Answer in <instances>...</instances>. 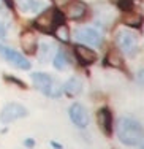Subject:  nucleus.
Masks as SVG:
<instances>
[{
  "label": "nucleus",
  "mask_w": 144,
  "mask_h": 149,
  "mask_svg": "<svg viewBox=\"0 0 144 149\" xmlns=\"http://www.w3.org/2000/svg\"><path fill=\"white\" fill-rule=\"evenodd\" d=\"M106 63L112 68H124V60H122V56L117 51H111L106 56Z\"/></svg>",
  "instance_id": "obj_18"
},
{
  "label": "nucleus",
  "mask_w": 144,
  "mask_h": 149,
  "mask_svg": "<svg viewBox=\"0 0 144 149\" xmlns=\"http://www.w3.org/2000/svg\"><path fill=\"white\" fill-rule=\"evenodd\" d=\"M51 146L52 148H55V149H62V146L59 143H55V141H51Z\"/></svg>",
  "instance_id": "obj_26"
},
{
  "label": "nucleus",
  "mask_w": 144,
  "mask_h": 149,
  "mask_svg": "<svg viewBox=\"0 0 144 149\" xmlns=\"http://www.w3.org/2000/svg\"><path fill=\"white\" fill-rule=\"evenodd\" d=\"M5 81H8V83H15L17 87H21V89H26V83H22V81H19V79H16L15 76H8V74H5Z\"/></svg>",
  "instance_id": "obj_22"
},
{
  "label": "nucleus",
  "mask_w": 144,
  "mask_h": 149,
  "mask_svg": "<svg viewBox=\"0 0 144 149\" xmlns=\"http://www.w3.org/2000/svg\"><path fill=\"white\" fill-rule=\"evenodd\" d=\"M75 38L86 46H98L101 43L100 32L97 29H93V27H87V26L78 27L75 30Z\"/></svg>",
  "instance_id": "obj_6"
},
{
  "label": "nucleus",
  "mask_w": 144,
  "mask_h": 149,
  "mask_svg": "<svg viewBox=\"0 0 144 149\" xmlns=\"http://www.w3.org/2000/svg\"><path fill=\"white\" fill-rule=\"evenodd\" d=\"M116 132H117L119 141L125 146H136L143 136L141 124L133 118H120Z\"/></svg>",
  "instance_id": "obj_1"
},
{
  "label": "nucleus",
  "mask_w": 144,
  "mask_h": 149,
  "mask_svg": "<svg viewBox=\"0 0 144 149\" xmlns=\"http://www.w3.org/2000/svg\"><path fill=\"white\" fill-rule=\"evenodd\" d=\"M0 57L5 60L6 63L13 65L15 68L19 70H29L30 68V62L24 57L21 52L15 51L13 48H8V46H3L0 45Z\"/></svg>",
  "instance_id": "obj_5"
},
{
  "label": "nucleus",
  "mask_w": 144,
  "mask_h": 149,
  "mask_svg": "<svg viewBox=\"0 0 144 149\" xmlns=\"http://www.w3.org/2000/svg\"><path fill=\"white\" fill-rule=\"evenodd\" d=\"M54 49L55 46L54 43H48V41H41V46L37 48V52H38V57H40L41 62H48L51 59V56L54 54Z\"/></svg>",
  "instance_id": "obj_16"
},
{
  "label": "nucleus",
  "mask_w": 144,
  "mask_h": 149,
  "mask_svg": "<svg viewBox=\"0 0 144 149\" xmlns=\"http://www.w3.org/2000/svg\"><path fill=\"white\" fill-rule=\"evenodd\" d=\"M54 33L57 35L59 40L65 41V43H66V41H70V30H68V27H66V24H60V26L54 30Z\"/></svg>",
  "instance_id": "obj_19"
},
{
  "label": "nucleus",
  "mask_w": 144,
  "mask_h": 149,
  "mask_svg": "<svg viewBox=\"0 0 144 149\" xmlns=\"http://www.w3.org/2000/svg\"><path fill=\"white\" fill-rule=\"evenodd\" d=\"M111 2L122 11H128L133 8V0H111Z\"/></svg>",
  "instance_id": "obj_20"
},
{
  "label": "nucleus",
  "mask_w": 144,
  "mask_h": 149,
  "mask_svg": "<svg viewBox=\"0 0 144 149\" xmlns=\"http://www.w3.org/2000/svg\"><path fill=\"white\" fill-rule=\"evenodd\" d=\"M97 122L100 130L103 132L106 136L112 135V113L109 108H100L97 113Z\"/></svg>",
  "instance_id": "obj_10"
},
{
  "label": "nucleus",
  "mask_w": 144,
  "mask_h": 149,
  "mask_svg": "<svg viewBox=\"0 0 144 149\" xmlns=\"http://www.w3.org/2000/svg\"><path fill=\"white\" fill-rule=\"evenodd\" d=\"M73 51H75V56H76V59H78V62L81 65H92V63H95V60L98 59L97 52L93 51V49L87 48L86 45H75Z\"/></svg>",
  "instance_id": "obj_9"
},
{
  "label": "nucleus",
  "mask_w": 144,
  "mask_h": 149,
  "mask_svg": "<svg viewBox=\"0 0 144 149\" xmlns=\"http://www.w3.org/2000/svg\"><path fill=\"white\" fill-rule=\"evenodd\" d=\"M10 27H11V24H10L8 21L0 19V38H6V35H8Z\"/></svg>",
  "instance_id": "obj_21"
},
{
  "label": "nucleus",
  "mask_w": 144,
  "mask_h": 149,
  "mask_svg": "<svg viewBox=\"0 0 144 149\" xmlns=\"http://www.w3.org/2000/svg\"><path fill=\"white\" fill-rule=\"evenodd\" d=\"M16 6L24 15H37L44 10L46 3L43 0H16Z\"/></svg>",
  "instance_id": "obj_11"
},
{
  "label": "nucleus",
  "mask_w": 144,
  "mask_h": 149,
  "mask_svg": "<svg viewBox=\"0 0 144 149\" xmlns=\"http://www.w3.org/2000/svg\"><path fill=\"white\" fill-rule=\"evenodd\" d=\"M29 114L27 109L24 108L22 105L19 103H8L3 106L2 113H0V122L2 124H11L15 120L21 119V118H26Z\"/></svg>",
  "instance_id": "obj_7"
},
{
  "label": "nucleus",
  "mask_w": 144,
  "mask_h": 149,
  "mask_svg": "<svg viewBox=\"0 0 144 149\" xmlns=\"http://www.w3.org/2000/svg\"><path fill=\"white\" fill-rule=\"evenodd\" d=\"M116 45L128 57H133V56H136L139 52L138 37L132 30H127V29L117 30V33H116Z\"/></svg>",
  "instance_id": "obj_4"
},
{
  "label": "nucleus",
  "mask_w": 144,
  "mask_h": 149,
  "mask_svg": "<svg viewBox=\"0 0 144 149\" xmlns=\"http://www.w3.org/2000/svg\"><path fill=\"white\" fill-rule=\"evenodd\" d=\"M52 63H54V67L57 70H66V68H70V65H71V60H70L65 49H59L57 54L54 56Z\"/></svg>",
  "instance_id": "obj_15"
},
{
  "label": "nucleus",
  "mask_w": 144,
  "mask_h": 149,
  "mask_svg": "<svg viewBox=\"0 0 144 149\" xmlns=\"http://www.w3.org/2000/svg\"><path fill=\"white\" fill-rule=\"evenodd\" d=\"M62 91H64L68 97H75V95H78L79 92L82 91V79H81L79 76H71L64 84Z\"/></svg>",
  "instance_id": "obj_14"
},
{
  "label": "nucleus",
  "mask_w": 144,
  "mask_h": 149,
  "mask_svg": "<svg viewBox=\"0 0 144 149\" xmlns=\"http://www.w3.org/2000/svg\"><path fill=\"white\" fill-rule=\"evenodd\" d=\"M70 119H71V122L75 124L76 127H79V129H84V127H87V124H89V114H87L86 108H84L81 103H73L70 106Z\"/></svg>",
  "instance_id": "obj_8"
},
{
  "label": "nucleus",
  "mask_w": 144,
  "mask_h": 149,
  "mask_svg": "<svg viewBox=\"0 0 144 149\" xmlns=\"http://www.w3.org/2000/svg\"><path fill=\"white\" fill-rule=\"evenodd\" d=\"M21 46H22L24 52L29 56L37 54V48H38V38L32 30H26L21 35Z\"/></svg>",
  "instance_id": "obj_12"
},
{
  "label": "nucleus",
  "mask_w": 144,
  "mask_h": 149,
  "mask_svg": "<svg viewBox=\"0 0 144 149\" xmlns=\"http://www.w3.org/2000/svg\"><path fill=\"white\" fill-rule=\"evenodd\" d=\"M87 13V5L84 2H79V0H75V2L68 3L66 6V13H65V17H70V19H82Z\"/></svg>",
  "instance_id": "obj_13"
},
{
  "label": "nucleus",
  "mask_w": 144,
  "mask_h": 149,
  "mask_svg": "<svg viewBox=\"0 0 144 149\" xmlns=\"http://www.w3.org/2000/svg\"><path fill=\"white\" fill-rule=\"evenodd\" d=\"M60 24H65V15L57 8L41 10L37 19L33 21L35 29L44 32V33H52Z\"/></svg>",
  "instance_id": "obj_2"
},
{
  "label": "nucleus",
  "mask_w": 144,
  "mask_h": 149,
  "mask_svg": "<svg viewBox=\"0 0 144 149\" xmlns=\"http://www.w3.org/2000/svg\"><path fill=\"white\" fill-rule=\"evenodd\" d=\"M3 2L6 3V6H8L10 10H13V8H15V3H13V0H3Z\"/></svg>",
  "instance_id": "obj_25"
},
{
  "label": "nucleus",
  "mask_w": 144,
  "mask_h": 149,
  "mask_svg": "<svg viewBox=\"0 0 144 149\" xmlns=\"http://www.w3.org/2000/svg\"><path fill=\"white\" fill-rule=\"evenodd\" d=\"M52 2H54L55 5L62 6V5H66V3H68V2H71V0H52Z\"/></svg>",
  "instance_id": "obj_23"
},
{
  "label": "nucleus",
  "mask_w": 144,
  "mask_h": 149,
  "mask_svg": "<svg viewBox=\"0 0 144 149\" xmlns=\"http://www.w3.org/2000/svg\"><path fill=\"white\" fill-rule=\"evenodd\" d=\"M124 24L125 26H132V27H139L141 26V16H139L138 13H135L132 8V10H128V11H125Z\"/></svg>",
  "instance_id": "obj_17"
},
{
  "label": "nucleus",
  "mask_w": 144,
  "mask_h": 149,
  "mask_svg": "<svg viewBox=\"0 0 144 149\" xmlns=\"http://www.w3.org/2000/svg\"><path fill=\"white\" fill-rule=\"evenodd\" d=\"M24 144H26L27 148H33V146H35V141L29 138V140H26V141H24Z\"/></svg>",
  "instance_id": "obj_24"
},
{
  "label": "nucleus",
  "mask_w": 144,
  "mask_h": 149,
  "mask_svg": "<svg viewBox=\"0 0 144 149\" xmlns=\"http://www.w3.org/2000/svg\"><path fill=\"white\" fill-rule=\"evenodd\" d=\"M33 81V86L37 87L40 92H43L44 95H49L52 98H57L62 95V87L59 86V83L52 76H49L48 73H32L30 74Z\"/></svg>",
  "instance_id": "obj_3"
}]
</instances>
